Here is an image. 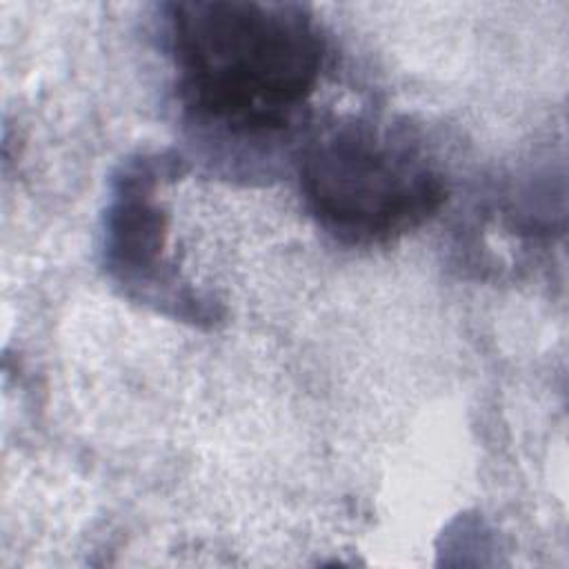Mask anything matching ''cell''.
Returning a JSON list of instances; mask_svg holds the SVG:
<instances>
[{
  "instance_id": "2",
  "label": "cell",
  "mask_w": 569,
  "mask_h": 569,
  "mask_svg": "<svg viewBox=\"0 0 569 569\" xmlns=\"http://www.w3.org/2000/svg\"><path fill=\"white\" fill-rule=\"evenodd\" d=\"M300 191L340 244L376 247L425 224L447 200L445 178L400 129L347 120L320 133L300 160Z\"/></svg>"
},
{
  "instance_id": "1",
  "label": "cell",
  "mask_w": 569,
  "mask_h": 569,
  "mask_svg": "<svg viewBox=\"0 0 569 569\" xmlns=\"http://www.w3.org/2000/svg\"><path fill=\"white\" fill-rule=\"evenodd\" d=\"M182 104L231 133L287 129L320 84L327 38L296 2L196 0L167 7Z\"/></svg>"
},
{
  "instance_id": "3",
  "label": "cell",
  "mask_w": 569,
  "mask_h": 569,
  "mask_svg": "<svg viewBox=\"0 0 569 569\" xmlns=\"http://www.w3.org/2000/svg\"><path fill=\"white\" fill-rule=\"evenodd\" d=\"M178 176V160L140 156L122 164L104 213L102 262L107 276L136 302L184 320H213L169 258V216L158 187Z\"/></svg>"
}]
</instances>
